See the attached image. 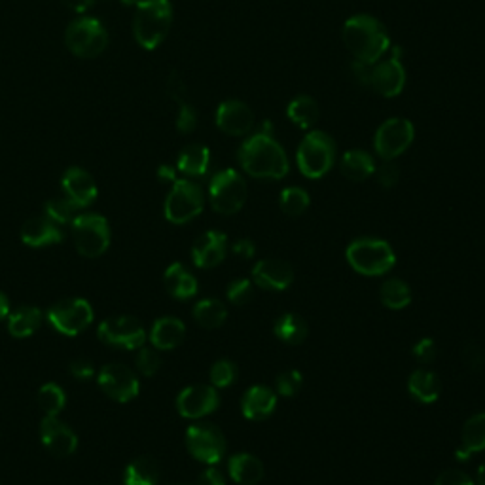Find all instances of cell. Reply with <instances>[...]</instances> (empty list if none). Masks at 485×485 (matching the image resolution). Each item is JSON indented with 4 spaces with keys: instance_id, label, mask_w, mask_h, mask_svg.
<instances>
[{
    "instance_id": "cell-1",
    "label": "cell",
    "mask_w": 485,
    "mask_h": 485,
    "mask_svg": "<svg viewBox=\"0 0 485 485\" xmlns=\"http://www.w3.org/2000/svg\"><path fill=\"white\" fill-rule=\"evenodd\" d=\"M239 166L255 178H272L279 181L289 175L291 164L284 148L274 139L272 133H255L248 137L238 152Z\"/></svg>"
},
{
    "instance_id": "cell-2",
    "label": "cell",
    "mask_w": 485,
    "mask_h": 485,
    "mask_svg": "<svg viewBox=\"0 0 485 485\" xmlns=\"http://www.w3.org/2000/svg\"><path fill=\"white\" fill-rule=\"evenodd\" d=\"M341 39L356 61L375 65L391 49V39L385 27L368 13L349 17L341 31Z\"/></svg>"
},
{
    "instance_id": "cell-3",
    "label": "cell",
    "mask_w": 485,
    "mask_h": 485,
    "mask_svg": "<svg viewBox=\"0 0 485 485\" xmlns=\"http://www.w3.org/2000/svg\"><path fill=\"white\" fill-rule=\"evenodd\" d=\"M173 23V6L169 0H140L137 4L133 34L145 49H156L166 40Z\"/></svg>"
},
{
    "instance_id": "cell-4",
    "label": "cell",
    "mask_w": 485,
    "mask_h": 485,
    "mask_svg": "<svg viewBox=\"0 0 485 485\" xmlns=\"http://www.w3.org/2000/svg\"><path fill=\"white\" fill-rule=\"evenodd\" d=\"M346 256L355 272L368 277L385 275L397 264V255H394L392 247L387 241L375 238H361L353 241L346 250Z\"/></svg>"
},
{
    "instance_id": "cell-5",
    "label": "cell",
    "mask_w": 485,
    "mask_h": 485,
    "mask_svg": "<svg viewBox=\"0 0 485 485\" xmlns=\"http://www.w3.org/2000/svg\"><path fill=\"white\" fill-rule=\"evenodd\" d=\"M298 169L308 178L325 176L336 164V142L325 131H310L296 152Z\"/></svg>"
},
{
    "instance_id": "cell-6",
    "label": "cell",
    "mask_w": 485,
    "mask_h": 485,
    "mask_svg": "<svg viewBox=\"0 0 485 485\" xmlns=\"http://www.w3.org/2000/svg\"><path fill=\"white\" fill-rule=\"evenodd\" d=\"M209 197L212 209L231 217L243 209L248 197V188L245 178L236 169H224L212 176L209 184Z\"/></svg>"
},
{
    "instance_id": "cell-7",
    "label": "cell",
    "mask_w": 485,
    "mask_h": 485,
    "mask_svg": "<svg viewBox=\"0 0 485 485\" xmlns=\"http://www.w3.org/2000/svg\"><path fill=\"white\" fill-rule=\"evenodd\" d=\"M73 239L82 256L97 258L104 255L111 245L109 222L95 212L80 214L73 220Z\"/></svg>"
},
{
    "instance_id": "cell-8",
    "label": "cell",
    "mask_w": 485,
    "mask_h": 485,
    "mask_svg": "<svg viewBox=\"0 0 485 485\" xmlns=\"http://www.w3.org/2000/svg\"><path fill=\"white\" fill-rule=\"evenodd\" d=\"M67 48L78 58H97L109 44V34L99 20L94 17H78L68 25L65 34Z\"/></svg>"
},
{
    "instance_id": "cell-9",
    "label": "cell",
    "mask_w": 485,
    "mask_h": 485,
    "mask_svg": "<svg viewBox=\"0 0 485 485\" xmlns=\"http://www.w3.org/2000/svg\"><path fill=\"white\" fill-rule=\"evenodd\" d=\"M205 197L202 188L192 181H175L166 200V219L173 224H186L200 217Z\"/></svg>"
},
{
    "instance_id": "cell-10",
    "label": "cell",
    "mask_w": 485,
    "mask_h": 485,
    "mask_svg": "<svg viewBox=\"0 0 485 485\" xmlns=\"http://www.w3.org/2000/svg\"><path fill=\"white\" fill-rule=\"evenodd\" d=\"M416 139V128L408 118H389L373 137V148L383 161L402 156Z\"/></svg>"
},
{
    "instance_id": "cell-11",
    "label": "cell",
    "mask_w": 485,
    "mask_h": 485,
    "mask_svg": "<svg viewBox=\"0 0 485 485\" xmlns=\"http://www.w3.org/2000/svg\"><path fill=\"white\" fill-rule=\"evenodd\" d=\"M186 447L193 459L217 464L226 454V438L212 423H195L186 430Z\"/></svg>"
},
{
    "instance_id": "cell-12",
    "label": "cell",
    "mask_w": 485,
    "mask_h": 485,
    "mask_svg": "<svg viewBox=\"0 0 485 485\" xmlns=\"http://www.w3.org/2000/svg\"><path fill=\"white\" fill-rule=\"evenodd\" d=\"M49 325L65 336H78L94 320V308L82 298H68L48 311Z\"/></svg>"
},
{
    "instance_id": "cell-13",
    "label": "cell",
    "mask_w": 485,
    "mask_h": 485,
    "mask_svg": "<svg viewBox=\"0 0 485 485\" xmlns=\"http://www.w3.org/2000/svg\"><path fill=\"white\" fill-rule=\"evenodd\" d=\"M97 336L106 346L130 351L142 347L147 341L145 328H142V325L135 317L130 315H120L103 320L97 330Z\"/></svg>"
},
{
    "instance_id": "cell-14",
    "label": "cell",
    "mask_w": 485,
    "mask_h": 485,
    "mask_svg": "<svg viewBox=\"0 0 485 485\" xmlns=\"http://www.w3.org/2000/svg\"><path fill=\"white\" fill-rule=\"evenodd\" d=\"M392 51H394L392 58L373 65L370 82V85L375 89V94H380L382 97L387 99L399 97L406 85V68L400 59L402 49L394 48Z\"/></svg>"
},
{
    "instance_id": "cell-15",
    "label": "cell",
    "mask_w": 485,
    "mask_h": 485,
    "mask_svg": "<svg viewBox=\"0 0 485 485\" xmlns=\"http://www.w3.org/2000/svg\"><path fill=\"white\" fill-rule=\"evenodd\" d=\"M99 387L116 402H130L139 394L137 375L123 364H106L99 372Z\"/></svg>"
},
{
    "instance_id": "cell-16",
    "label": "cell",
    "mask_w": 485,
    "mask_h": 485,
    "mask_svg": "<svg viewBox=\"0 0 485 485\" xmlns=\"http://www.w3.org/2000/svg\"><path fill=\"white\" fill-rule=\"evenodd\" d=\"M217 387L192 385L176 397V409L186 419H202L219 408Z\"/></svg>"
},
{
    "instance_id": "cell-17",
    "label": "cell",
    "mask_w": 485,
    "mask_h": 485,
    "mask_svg": "<svg viewBox=\"0 0 485 485\" xmlns=\"http://www.w3.org/2000/svg\"><path fill=\"white\" fill-rule=\"evenodd\" d=\"M217 128L229 137H245L255 128V114L247 103L228 99L217 109Z\"/></svg>"
},
{
    "instance_id": "cell-18",
    "label": "cell",
    "mask_w": 485,
    "mask_h": 485,
    "mask_svg": "<svg viewBox=\"0 0 485 485\" xmlns=\"http://www.w3.org/2000/svg\"><path fill=\"white\" fill-rule=\"evenodd\" d=\"M40 438L51 455L68 457L76 452L78 438L63 421L58 418H44L40 423Z\"/></svg>"
},
{
    "instance_id": "cell-19",
    "label": "cell",
    "mask_w": 485,
    "mask_h": 485,
    "mask_svg": "<svg viewBox=\"0 0 485 485\" xmlns=\"http://www.w3.org/2000/svg\"><path fill=\"white\" fill-rule=\"evenodd\" d=\"M253 281L264 291H286L294 281V267L284 260L267 258L255 265Z\"/></svg>"
},
{
    "instance_id": "cell-20",
    "label": "cell",
    "mask_w": 485,
    "mask_h": 485,
    "mask_svg": "<svg viewBox=\"0 0 485 485\" xmlns=\"http://www.w3.org/2000/svg\"><path fill=\"white\" fill-rule=\"evenodd\" d=\"M63 190L65 195L78 209H85L97 200V184L94 176L82 167H70L63 175Z\"/></svg>"
},
{
    "instance_id": "cell-21",
    "label": "cell",
    "mask_w": 485,
    "mask_h": 485,
    "mask_svg": "<svg viewBox=\"0 0 485 485\" xmlns=\"http://www.w3.org/2000/svg\"><path fill=\"white\" fill-rule=\"evenodd\" d=\"M228 253V238L226 233L211 229L205 231L203 236L197 239L192 247V260L197 267L209 269L219 265Z\"/></svg>"
},
{
    "instance_id": "cell-22",
    "label": "cell",
    "mask_w": 485,
    "mask_h": 485,
    "mask_svg": "<svg viewBox=\"0 0 485 485\" xmlns=\"http://www.w3.org/2000/svg\"><path fill=\"white\" fill-rule=\"evenodd\" d=\"M277 408V392L265 385L250 387L241 399L243 416L250 421L267 419Z\"/></svg>"
},
{
    "instance_id": "cell-23",
    "label": "cell",
    "mask_w": 485,
    "mask_h": 485,
    "mask_svg": "<svg viewBox=\"0 0 485 485\" xmlns=\"http://www.w3.org/2000/svg\"><path fill=\"white\" fill-rule=\"evenodd\" d=\"M22 239L29 247H46V245L59 243L63 239V233L59 226L51 219L34 217L23 224Z\"/></svg>"
},
{
    "instance_id": "cell-24",
    "label": "cell",
    "mask_w": 485,
    "mask_h": 485,
    "mask_svg": "<svg viewBox=\"0 0 485 485\" xmlns=\"http://www.w3.org/2000/svg\"><path fill=\"white\" fill-rule=\"evenodd\" d=\"M186 336V327L183 320H178L175 317H161L154 322L150 339L152 346L159 351H169L183 344V339Z\"/></svg>"
},
{
    "instance_id": "cell-25",
    "label": "cell",
    "mask_w": 485,
    "mask_h": 485,
    "mask_svg": "<svg viewBox=\"0 0 485 485\" xmlns=\"http://www.w3.org/2000/svg\"><path fill=\"white\" fill-rule=\"evenodd\" d=\"M408 391L421 404H435L442 394V382L435 372L416 370L408 380Z\"/></svg>"
},
{
    "instance_id": "cell-26",
    "label": "cell",
    "mask_w": 485,
    "mask_h": 485,
    "mask_svg": "<svg viewBox=\"0 0 485 485\" xmlns=\"http://www.w3.org/2000/svg\"><path fill=\"white\" fill-rule=\"evenodd\" d=\"M229 476L241 485H256L262 481L265 469L264 463L253 454H238L229 459Z\"/></svg>"
},
{
    "instance_id": "cell-27",
    "label": "cell",
    "mask_w": 485,
    "mask_h": 485,
    "mask_svg": "<svg viewBox=\"0 0 485 485\" xmlns=\"http://www.w3.org/2000/svg\"><path fill=\"white\" fill-rule=\"evenodd\" d=\"M485 449V413H476L463 427L461 447L457 452V459H471L474 454Z\"/></svg>"
},
{
    "instance_id": "cell-28",
    "label": "cell",
    "mask_w": 485,
    "mask_h": 485,
    "mask_svg": "<svg viewBox=\"0 0 485 485\" xmlns=\"http://www.w3.org/2000/svg\"><path fill=\"white\" fill-rule=\"evenodd\" d=\"M375 169V161L366 150H347L341 157V175L353 183L366 181Z\"/></svg>"
},
{
    "instance_id": "cell-29",
    "label": "cell",
    "mask_w": 485,
    "mask_h": 485,
    "mask_svg": "<svg viewBox=\"0 0 485 485\" xmlns=\"http://www.w3.org/2000/svg\"><path fill=\"white\" fill-rule=\"evenodd\" d=\"M164 281L167 292L176 300H190L197 294V281L183 264H171Z\"/></svg>"
},
{
    "instance_id": "cell-30",
    "label": "cell",
    "mask_w": 485,
    "mask_h": 485,
    "mask_svg": "<svg viewBox=\"0 0 485 485\" xmlns=\"http://www.w3.org/2000/svg\"><path fill=\"white\" fill-rule=\"evenodd\" d=\"M211 166V152L203 145H188L176 159V169L188 176H203Z\"/></svg>"
},
{
    "instance_id": "cell-31",
    "label": "cell",
    "mask_w": 485,
    "mask_h": 485,
    "mask_svg": "<svg viewBox=\"0 0 485 485\" xmlns=\"http://www.w3.org/2000/svg\"><path fill=\"white\" fill-rule=\"evenodd\" d=\"M286 116L300 130H311L320 118V106L310 95H300L286 106Z\"/></svg>"
},
{
    "instance_id": "cell-32",
    "label": "cell",
    "mask_w": 485,
    "mask_h": 485,
    "mask_svg": "<svg viewBox=\"0 0 485 485\" xmlns=\"http://www.w3.org/2000/svg\"><path fill=\"white\" fill-rule=\"evenodd\" d=\"M42 322V311L39 308L23 305L8 315V330L13 337H29L39 330Z\"/></svg>"
},
{
    "instance_id": "cell-33",
    "label": "cell",
    "mask_w": 485,
    "mask_h": 485,
    "mask_svg": "<svg viewBox=\"0 0 485 485\" xmlns=\"http://www.w3.org/2000/svg\"><path fill=\"white\" fill-rule=\"evenodd\" d=\"M275 336L289 346H300L310 334L308 322L296 313H284L275 322Z\"/></svg>"
},
{
    "instance_id": "cell-34",
    "label": "cell",
    "mask_w": 485,
    "mask_h": 485,
    "mask_svg": "<svg viewBox=\"0 0 485 485\" xmlns=\"http://www.w3.org/2000/svg\"><path fill=\"white\" fill-rule=\"evenodd\" d=\"M159 466L150 457H137L128 464L123 472L125 485H157L159 481Z\"/></svg>"
},
{
    "instance_id": "cell-35",
    "label": "cell",
    "mask_w": 485,
    "mask_h": 485,
    "mask_svg": "<svg viewBox=\"0 0 485 485\" xmlns=\"http://www.w3.org/2000/svg\"><path fill=\"white\" fill-rule=\"evenodd\" d=\"M193 319L197 320V325L200 327L214 330V328H220L226 322L228 310L220 300L207 298V300H202V301L195 303Z\"/></svg>"
},
{
    "instance_id": "cell-36",
    "label": "cell",
    "mask_w": 485,
    "mask_h": 485,
    "mask_svg": "<svg viewBox=\"0 0 485 485\" xmlns=\"http://www.w3.org/2000/svg\"><path fill=\"white\" fill-rule=\"evenodd\" d=\"M380 298L382 303L389 310H404L411 303V289L408 286V283H404L402 279H389L382 284L380 289Z\"/></svg>"
},
{
    "instance_id": "cell-37",
    "label": "cell",
    "mask_w": 485,
    "mask_h": 485,
    "mask_svg": "<svg viewBox=\"0 0 485 485\" xmlns=\"http://www.w3.org/2000/svg\"><path fill=\"white\" fill-rule=\"evenodd\" d=\"M310 203H311L310 193L298 186L284 188L279 197L281 211L286 214V217H300V214L308 211Z\"/></svg>"
},
{
    "instance_id": "cell-38",
    "label": "cell",
    "mask_w": 485,
    "mask_h": 485,
    "mask_svg": "<svg viewBox=\"0 0 485 485\" xmlns=\"http://www.w3.org/2000/svg\"><path fill=\"white\" fill-rule=\"evenodd\" d=\"M65 402H67V397L65 392L59 385L56 383H46L40 387L39 391V406L42 408V411L46 413V416H51V418H58L61 409L65 408Z\"/></svg>"
},
{
    "instance_id": "cell-39",
    "label": "cell",
    "mask_w": 485,
    "mask_h": 485,
    "mask_svg": "<svg viewBox=\"0 0 485 485\" xmlns=\"http://www.w3.org/2000/svg\"><path fill=\"white\" fill-rule=\"evenodd\" d=\"M76 205L68 200V197H53L46 203V217L51 219L56 224H68L76 217Z\"/></svg>"
},
{
    "instance_id": "cell-40",
    "label": "cell",
    "mask_w": 485,
    "mask_h": 485,
    "mask_svg": "<svg viewBox=\"0 0 485 485\" xmlns=\"http://www.w3.org/2000/svg\"><path fill=\"white\" fill-rule=\"evenodd\" d=\"M238 380V366L228 358L217 361L211 368V383L217 389H226Z\"/></svg>"
},
{
    "instance_id": "cell-41",
    "label": "cell",
    "mask_w": 485,
    "mask_h": 485,
    "mask_svg": "<svg viewBox=\"0 0 485 485\" xmlns=\"http://www.w3.org/2000/svg\"><path fill=\"white\" fill-rule=\"evenodd\" d=\"M253 281L250 279H236L231 281L228 286V300L233 305H247L250 300H253Z\"/></svg>"
},
{
    "instance_id": "cell-42",
    "label": "cell",
    "mask_w": 485,
    "mask_h": 485,
    "mask_svg": "<svg viewBox=\"0 0 485 485\" xmlns=\"http://www.w3.org/2000/svg\"><path fill=\"white\" fill-rule=\"evenodd\" d=\"M303 385V375L298 370H286L277 375V392L283 397H294Z\"/></svg>"
},
{
    "instance_id": "cell-43",
    "label": "cell",
    "mask_w": 485,
    "mask_h": 485,
    "mask_svg": "<svg viewBox=\"0 0 485 485\" xmlns=\"http://www.w3.org/2000/svg\"><path fill=\"white\" fill-rule=\"evenodd\" d=\"M463 363L472 372H481L485 366V351L481 349V346H478L476 341H469V344L463 347Z\"/></svg>"
},
{
    "instance_id": "cell-44",
    "label": "cell",
    "mask_w": 485,
    "mask_h": 485,
    "mask_svg": "<svg viewBox=\"0 0 485 485\" xmlns=\"http://www.w3.org/2000/svg\"><path fill=\"white\" fill-rule=\"evenodd\" d=\"M178 116H176V130L181 133H192L197 128V112L192 104L178 103Z\"/></svg>"
},
{
    "instance_id": "cell-45",
    "label": "cell",
    "mask_w": 485,
    "mask_h": 485,
    "mask_svg": "<svg viewBox=\"0 0 485 485\" xmlns=\"http://www.w3.org/2000/svg\"><path fill=\"white\" fill-rule=\"evenodd\" d=\"M137 368L142 375H154L161 368V358L154 349H140L137 355Z\"/></svg>"
},
{
    "instance_id": "cell-46",
    "label": "cell",
    "mask_w": 485,
    "mask_h": 485,
    "mask_svg": "<svg viewBox=\"0 0 485 485\" xmlns=\"http://www.w3.org/2000/svg\"><path fill=\"white\" fill-rule=\"evenodd\" d=\"M436 353H438V349H436L435 339H430V337H423L418 341L416 346H413V356H416L421 364L435 363Z\"/></svg>"
},
{
    "instance_id": "cell-47",
    "label": "cell",
    "mask_w": 485,
    "mask_h": 485,
    "mask_svg": "<svg viewBox=\"0 0 485 485\" xmlns=\"http://www.w3.org/2000/svg\"><path fill=\"white\" fill-rule=\"evenodd\" d=\"M375 176H377V183L389 190L397 186L400 178V169L397 164H392V161H385L380 169H375Z\"/></svg>"
},
{
    "instance_id": "cell-48",
    "label": "cell",
    "mask_w": 485,
    "mask_h": 485,
    "mask_svg": "<svg viewBox=\"0 0 485 485\" xmlns=\"http://www.w3.org/2000/svg\"><path fill=\"white\" fill-rule=\"evenodd\" d=\"M435 485H476V483L466 472L459 471V469H449V471H444L436 478Z\"/></svg>"
},
{
    "instance_id": "cell-49",
    "label": "cell",
    "mask_w": 485,
    "mask_h": 485,
    "mask_svg": "<svg viewBox=\"0 0 485 485\" xmlns=\"http://www.w3.org/2000/svg\"><path fill=\"white\" fill-rule=\"evenodd\" d=\"M167 95L178 103H184L186 97V84L183 80V76L178 73H171V76L167 78Z\"/></svg>"
},
{
    "instance_id": "cell-50",
    "label": "cell",
    "mask_w": 485,
    "mask_h": 485,
    "mask_svg": "<svg viewBox=\"0 0 485 485\" xmlns=\"http://www.w3.org/2000/svg\"><path fill=\"white\" fill-rule=\"evenodd\" d=\"M372 68L373 65H368V63H363V61H353L351 63V75L355 76V80L358 84H363V85H370L372 82Z\"/></svg>"
},
{
    "instance_id": "cell-51",
    "label": "cell",
    "mask_w": 485,
    "mask_h": 485,
    "mask_svg": "<svg viewBox=\"0 0 485 485\" xmlns=\"http://www.w3.org/2000/svg\"><path fill=\"white\" fill-rule=\"evenodd\" d=\"M195 485H226V478L219 469H214L211 464V469H207L205 472L200 474V478H197Z\"/></svg>"
},
{
    "instance_id": "cell-52",
    "label": "cell",
    "mask_w": 485,
    "mask_h": 485,
    "mask_svg": "<svg viewBox=\"0 0 485 485\" xmlns=\"http://www.w3.org/2000/svg\"><path fill=\"white\" fill-rule=\"evenodd\" d=\"M70 373L78 377V380H89L94 375V364L85 361V358H78V361L70 363Z\"/></svg>"
},
{
    "instance_id": "cell-53",
    "label": "cell",
    "mask_w": 485,
    "mask_h": 485,
    "mask_svg": "<svg viewBox=\"0 0 485 485\" xmlns=\"http://www.w3.org/2000/svg\"><path fill=\"white\" fill-rule=\"evenodd\" d=\"M231 250H233V255H238V256L248 260V258H253V256H255L256 247H255V243L250 241V239H239V241L233 243Z\"/></svg>"
},
{
    "instance_id": "cell-54",
    "label": "cell",
    "mask_w": 485,
    "mask_h": 485,
    "mask_svg": "<svg viewBox=\"0 0 485 485\" xmlns=\"http://www.w3.org/2000/svg\"><path fill=\"white\" fill-rule=\"evenodd\" d=\"M63 3L70 8V10H75V12H85L94 6L95 0H63Z\"/></svg>"
},
{
    "instance_id": "cell-55",
    "label": "cell",
    "mask_w": 485,
    "mask_h": 485,
    "mask_svg": "<svg viewBox=\"0 0 485 485\" xmlns=\"http://www.w3.org/2000/svg\"><path fill=\"white\" fill-rule=\"evenodd\" d=\"M157 175H159L161 181H166V183H175L176 181V173L169 166H161L159 171H157Z\"/></svg>"
},
{
    "instance_id": "cell-56",
    "label": "cell",
    "mask_w": 485,
    "mask_h": 485,
    "mask_svg": "<svg viewBox=\"0 0 485 485\" xmlns=\"http://www.w3.org/2000/svg\"><path fill=\"white\" fill-rule=\"evenodd\" d=\"M10 315V301L6 298V294L0 292V320L6 319Z\"/></svg>"
},
{
    "instance_id": "cell-57",
    "label": "cell",
    "mask_w": 485,
    "mask_h": 485,
    "mask_svg": "<svg viewBox=\"0 0 485 485\" xmlns=\"http://www.w3.org/2000/svg\"><path fill=\"white\" fill-rule=\"evenodd\" d=\"M478 485H485V463L478 469Z\"/></svg>"
}]
</instances>
